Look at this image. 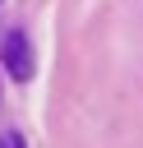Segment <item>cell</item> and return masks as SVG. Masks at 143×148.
Segmentation results:
<instances>
[{
  "label": "cell",
  "instance_id": "obj_1",
  "mask_svg": "<svg viewBox=\"0 0 143 148\" xmlns=\"http://www.w3.org/2000/svg\"><path fill=\"white\" fill-rule=\"evenodd\" d=\"M0 56H5V69H9V79H14V83H28V79H32L37 60H32V42H28V32H23V28L5 32Z\"/></svg>",
  "mask_w": 143,
  "mask_h": 148
},
{
  "label": "cell",
  "instance_id": "obj_2",
  "mask_svg": "<svg viewBox=\"0 0 143 148\" xmlns=\"http://www.w3.org/2000/svg\"><path fill=\"white\" fill-rule=\"evenodd\" d=\"M0 148H28V143H23L18 130H5V134H0Z\"/></svg>",
  "mask_w": 143,
  "mask_h": 148
}]
</instances>
